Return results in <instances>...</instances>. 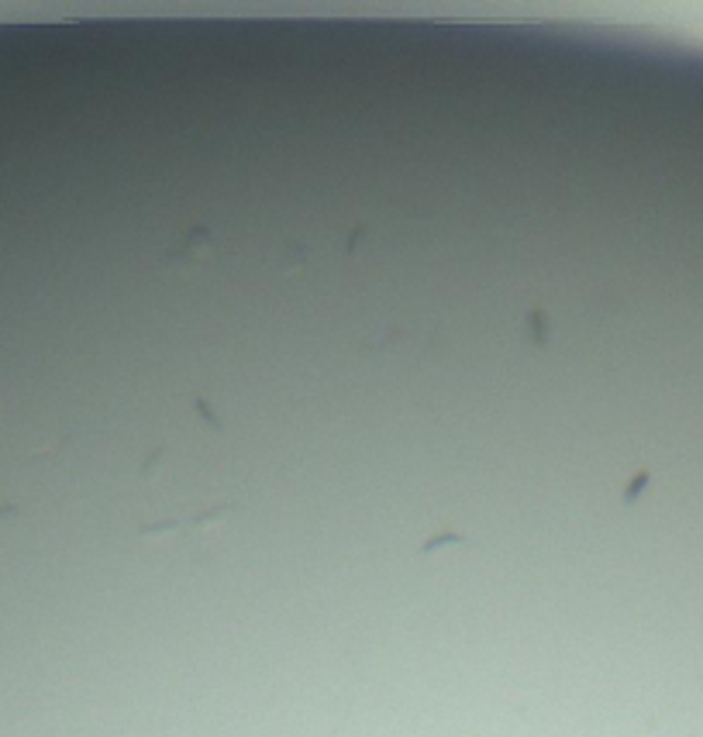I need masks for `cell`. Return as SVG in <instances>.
<instances>
[{
    "mask_svg": "<svg viewBox=\"0 0 703 737\" xmlns=\"http://www.w3.org/2000/svg\"><path fill=\"white\" fill-rule=\"evenodd\" d=\"M210 255H214V231L207 224H194L169 242V248L162 252V262L173 269H194Z\"/></svg>",
    "mask_w": 703,
    "mask_h": 737,
    "instance_id": "6da1fadb",
    "label": "cell"
},
{
    "mask_svg": "<svg viewBox=\"0 0 703 737\" xmlns=\"http://www.w3.org/2000/svg\"><path fill=\"white\" fill-rule=\"evenodd\" d=\"M448 545H466V534H459V531H438V534H431V538L421 545V552L431 554V552L448 548Z\"/></svg>",
    "mask_w": 703,
    "mask_h": 737,
    "instance_id": "3957f363",
    "label": "cell"
},
{
    "mask_svg": "<svg viewBox=\"0 0 703 737\" xmlns=\"http://www.w3.org/2000/svg\"><path fill=\"white\" fill-rule=\"evenodd\" d=\"M138 534L145 541H166L173 534H187V520H155V524H142Z\"/></svg>",
    "mask_w": 703,
    "mask_h": 737,
    "instance_id": "7a4b0ae2",
    "label": "cell"
}]
</instances>
